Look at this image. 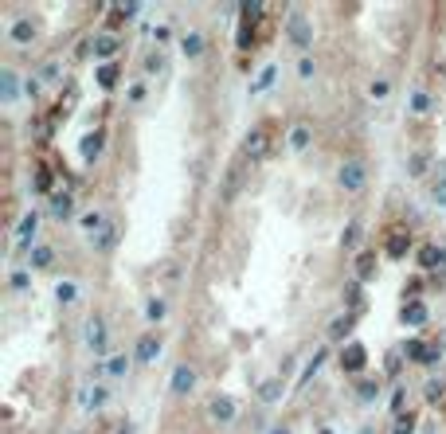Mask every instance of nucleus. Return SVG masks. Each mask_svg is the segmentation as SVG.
<instances>
[{"instance_id": "30", "label": "nucleus", "mask_w": 446, "mask_h": 434, "mask_svg": "<svg viewBox=\"0 0 446 434\" xmlns=\"http://www.w3.org/2000/svg\"><path fill=\"white\" fill-rule=\"evenodd\" d=\"M423 395H427V403H438V399L446 395L443 380H427V387H423Z\"/></svg>"}, {"instance_id": "18", "label": "nucleus", "mask_w": 446, "mask_h": 434, "mask_svg": "<svg viewBox=\"0 0 446 434\" xmlns=\"http://www.w3.org/2000/svg\"><path fill=\"white\" fill-rule=\"evenodd\" d=\"M181 51L188 55V59L204 55V36H200V32H184V36H181Z\"/></svg>"}, {"instance_id": "9", "label": "nucleus", "mask_w": 446, "mask_h": 434, "mask_svg": "<svg viewBox=\"0 0 446 434\" xmlns=\"http://www.w3.org/2000/svg\"><path fill=\"white\" fill-rule=\"evenodd\" d=\"M243 169H247L243 161L227 169V180H223V192H219V196H223V204H231V200L239 196V188H243Z\"/></svg>"}, {"instance_id": "6", "label": "nucleus", "mask_w": 446, "mask_h": 434, "mask_svg": "<svg viewBox=\"0 0 446 434\" xmlns=\"http://www.w3.org/2000/svg\"><path fill=\"white\" fill-rule=\"evenodd\" d=\"M207 415H212V422H219V426H231L235 422V399H227V395H216L212 403H207Z\"/></svg>"}, {"instance_id": "43", "label": "nucleus", "mask_w": 446, "mask_h": 434, "mask_svg": "<svg viewBox=\"0 0 446 434\" xmlns=\"http://www.w3.org/2000/svg\"><path fill=\"white\" fill-rule=\"evenodd\" d=\"M431 200H434V204H446V176L431 188Z\"/></svg>"}, {"instance_id": "13", "label": "nucleus", "mask_w": 446, "mask_h": 434, "mask_svg": "<svg viewBox=\"0 0 446 434\" xmlns=\"http://www.w3.org/2000/svg\"><path fill=\"white\" fill-rule=\"evenodd\" d=\"M161 356V340L157 337H141L137 340V352H133V360L137 364H153Z\"/></svg>"}, {"instance_id": "3", "label": "nucleus", "mask_w": 446, "mask_h": 434, "mask_svg": "<svg viewBox=\"0 0 446 434\" xmlns=\"http://www.w3.org/2000/svg\"><path fill=\"white\" fill-rule=\"evenodd\" d=\"M407 251H411V231L403 227V223H392V227L384 231V254L387 258H403Z\"/></svg>"}, {"instance_id": "47", "label": "nucleus", "mask_w": 446, "mask_h": 434, "mask_svg": "<svg viewBox=\"0 0 446 434\" xmlns=\"http://www.w3.org/2000/svg\"><path fill=\"white\" fill-rule=\"evenodd\" d=\"M403 399H407V387H399L396 399H392V411H396V415H403Z\"/></svg>"}, {"instance_id": "37", "label": "nucleus", "mask_w": 446, "mask_h": 434, "mask_svg": "<svg viewBox=\"0 0 446 434\" xmlns=\"http://www.w3.org/2000/svg\"><path fill=\"white\" fill-rule=\"evenodd\" d=\"M274 74H278V67H266V71H263V74H259V83H254V86H251V90H254V94H263L266 86L274 83Z\"/></svg>"}, {"instance_id": "5", "label": "nucleus", "mask_w": 446, "mask_h": 434, "mask_svg": "<svg viewBox=\"0 0 446 434\" xmlns=\"http://www.w3.org/2000/svg\"><path fill=\"white\" fill-rule=\"evenodd\" d=\"M341 368H345V372H364V368H368V349H364V344H356V340H352V344H345V349H341Z\"/></svg>"}, {"instance_id": "21", "label": "nucleus", "mask_w": 446, "mask_h": 434, "mask_svg": "<svg viewBox=\"0 0 446 434\" xmlns=\"http://www.w3.org/2000/svg\"><path fill=\"white\" fill-rule=\"evenodd\" d=\"M352 325H356V313H345V317H337V321L329 325V337H333V340H345V333H352Z\"/></svg>"}, {"instance_id": "34", "label": "nucleus", "mask_w": 446, "mask_h": 434, "mask_svg": "<svg viewBox=\"0 0 446 434\" xmlns=\"http://www.w3.org/2000/svg\"><path fill=\"white\" fill-rule=\"evenodd\" d=\"M55 298H59L63 305H67V302H74V298H79V289H74V282H59V286H55Z\"/></svg>"}, {"instance_id": "39", "label": "nucleus", "mask_w": 446, "mask_h": 434, "mask_svg": "<svg viewBox=\"0 0 446 434\" xmlns=\"http://www.w3.org/2000/svg\"><path fill=\"white\" fill-rule=\"evenodd\" d=\"M321 364H325V349H317V352H314V360L305 364V375H302V384H305V380H310V375L317 372V368H321ZM302 384H298V387H302Z\"/></svg>"}, {"instance_id": "17", "label": "nucleus", "mask_w": 446, "mask_h": 434, "mask_svg": "<svg viewBox=\"0 0 446 434\" xmlns=\"http://www.w3.org/2000/svg\"><path fill=\"white\" fill-rule=\"evenodd\" d=\"M376 278V251H361L356 258V282H372Z\"/></svg>"}, {"instance_id": "31", "label": "nucleus", "mask_w": 446, "mask_h": 434, "mask_svg": "<svg viewBox=\"0 0 446 434\" xmlns=\"http://www.w3.org/2000/svg\"><path fill=\"white\" fill-rule=\"evenodd\" d=\"M376 391H380V380H361V384H356V395H361L364 403L376 399Z\"/></svg>"}, {"instance_id": "1", "label": "nucleus", "mask_w": 446, "mask_h": 434, "mask_svg": "<svg viewBox=\"0 0 446 434\" xmlns=\"http://www.w3.org/2000/svg\"><path fill=\"white\" fill-rule=\"evenodd\" d=\"M243 161H263L270 157V149H274V125L270 121H259V125H251V130L243 133Z\"/></svg>"}, {"instance_id": "16", "label": "nucleus", "mask_w": 446, "mask_h": 434, "mask_svg": "<svg viewBox=\"0 0 446 434\" xmlns=\"http://www.w3.org/2000/svg\"><path fill=\"white\" fill-rule=\"evenodd\" d=\"M310 137H314V130H310L305 121H298V125L290 130V149H294V153H305V149H310Z\"/></svg>"}, {"instance_id": "22", "label": "nucleus", "mask_w": 446, "mask_h": 434, "mask_svg": "<svg viewBox=\"0 0 446 434\" xmlns=\"http://www.w3.org/2000/svg\"><path fill=\"white\" fill-rule=\"evenodd\" d=\"M94 55H102V59H110V55H118V36H94Z\"/></svg>"}, {"instance_id": "25", "label": "nucleus", "mask_w": 446, "mask_h": 434, "mask_svg": "<svg viewBox=\"0 0 446 434\" xmlns=\"http://www.w3.org/2000/svg\"><path fill=\"white\" fill-rule=\"evenodd\" d=\"M106 227H110V223H106V216H102V211H90V216H83V231H86V235H102Z\"/></svg>"}, {"instance_id": "29", "label": "nucleus", "mask_w": 446, "mask_h": 434, "mask_svg": "<svg viewBox=\"0 0 446 434\" xmlns=\"http://www.w3.org/2000/svg\"><path fill=\"white\" fill-rule=\"evenodd\" d=\"M32 188H36V192H51V169H48V165H39V169H36Z\"/></svg>"}, {"instance_id": "40", "label": "nucleus", "mask_w": 446, "mask_h": 434, "mask_svg": "<svg viewBox=\"0 0 446 434\" xmlns=\"http://www.w3.org/2000/svg\"><path fill=\"white\" fill-rule=\"evenodd\" d=\"M345 298L352 302V309H361V302H364V298H361V282H349V289H345Z\"/></svg>"}, {"instance_id": "14", "label": "nucleus", "mask_w": 446, "mask_h": 434, "mask_svg": "<svg viewBox=\"0 0 446 434\" xmlns=\"http://www.w3.org/2000/svg\"><path fill=\"white\" fill-rule=\"evenodd\" d=\"M36 20H28V16H20V20H16L12 24V43H32V39H36Z\"/></svg>"}, {"instance_id": "48", "label": "nucleus", "mask_w": 446, "mask_h": 434, "mask_svg": "<svg viewBox=\"0 0 446 434\" xmlns=\"http://www.w3.org/2000/svg\"><path fill=\"white\" fill-rule=\"evenodd\" d=\"M298 74H302V79H310V74H314V59H310V55H302V63H298Z\"/></svg>"}, {"instance_id": "52", "label": "nucleus", "mask_w": 446, "mask_h": 434, "mask_svg": "<svg viewBox=\"0 0 446 434\" xmlns=\"http://www.w3.org/2000/svg\"><path fill=\"white\" fill-rule=\"evenodd\" d=\"M361 434H372V431H361Z\"/></svg>"}, {"instance_id": "8", "label": "nucleus", "mask_w": 446, "mask_h": 434, "mask_svg": "<svg viewBox=\"0 0 446 434\" xmlns=\"http://www.w3.org/2000/svg\"><path fill=\"white\" fill-rule=\"evenodd\" d=\"M36 227H39V216H36V211H28V216L16 223V251H28V247H32V239H36Z\"/></svg>"}, {"instance_id": "42", "label": "nucleus", "mask_w": 446, "mask_h": 434, "mask_svg": "<svg viewBox=\"0 0 446 434\" xmlns=\"http://www.w3.org/2000/svg\"><path fill=\"white\" fill-rule=\"evenodd\" d=\"M356 235H361V223L352 219L349 227H345V235H341V239H345V247H352V242H356Z\"/></svg>"}, {"instance_id": "20", "label": "nucleus", "mask_w": 446, "mask_h": 434, "mask_svg": "<svg viewBox=\"0 0 446 434\" xmlns=\"http://www.w3.org/2000/svg\"><path fill=\"white\" fill-rule=\"evenodd\" d=\"M16 86H20V83H16V74L4 67V71H0V98H4V102H16V94H20Z\"/></svg>"}, {"instance_id": "36", "label": "nucleus", "mask_w": 446, "mask_h": 434, "mask_svg": "<svg viewBox=\"0 0 446 434\" xmlns=\"http://www.w3.org/2000/svg\"><path fill=\"white\" fill-rule=\"evenodd\" d=\"M165 313H169V309H165V302H161V298H153V302L145 305V317H149V321H161Z\"/></svg>"}, {"instance_id": "12", "label": "nucleus", "mask_w": 446, "mask_h": 434, "mask_svg": "<svg viewBox=\"0 0 446 434\" xmlns=\"http://www.w3.org/2000/svg\"><path fill=\"white\" fill-rule=\"evenodd\" d=\"M102 145H106V133H102V130L86 133V137H83V145H79V157H83V161H94L98 153H102Z\"/></svg>"}, {"instance_id": "44", "label": "nucleus", "mask_w": 446, "mask_h": 434, "mask_svg": "<svg viewBox=\"0 0 446 434\" xmlns=\"http://www.w3.org/2000/svg\"><path fill=\"white\" fill-rule=\"evenodd\" d=\"M130 102L137 106V102H145V83H133L130 86Z\"/></svg>"}, {"instance_id": "32", "label": "nucleus", "mask_w": 446, "mask_h": 434, "mask_svg": "<svg viewBox=\"0 0 446 434\" xmlns=\"http://www.w3.org/2000/svg\"><path fill=\"white\" fill-rule=\"evenodd\" d=\"M32 266H36V270L51 266V247H32Z\"/></svg>"}, {"instance_id": "50", "label": "nucleus", "mask_w": 446, "mask_h": 434, "mask_svg": "<svg viewBox=\"0 0 446 434\" xmlns=\"http://www.w3.org/2000/svg\"><path fill=\"white\" fill-rule=\"evenodd\" d=\"M12 286L16 289H28V274H24V270H16V274H12Z\"/></svg>"}, {"instance_id": "4", "label": "nucleus", "mask_w": 446, "mask_h": 434, "mask_svg": "<svg viewBox=\"0 0 446 434\" xmlns=\"http://www.w3.org/2000/svg\"><path fill=\"white\" fill-rule=\"evenodd\" d=\"M286 36H290V43H294V48H298V51H310V48H314V32H310V24H305V16L298 12V8L290 12Z\"/></svg>"}, {"instance_id": "11", "label": "nucleus", "mask_w": 446, "mask_h": 434, "mask_svg": "<svg viewBox=\"0 0 446 434\" xmlns=\"http://www.w3.org/2000/svg\"><path fill=\"white\" fill-rule=\"evenodd\" d=\"M86 344L94 352L106 349V321H102V317H90V321H86Z\"/></svg>"}, {"instance_id": "26", "label": "nucleus", "mask_w": 446, "mask_h": 434, "mask_svg": "<svg viewBox=\"0 0 446 434\" xmlns=\"http://www.w3.org/2000/svg\"><path fill=\"white\" fill-rule=\"evenodd\" d=\"M259 399H263V403H278V399H282V380H266V384H259Z\"/></svg>"}, {"instance_id": "19", "label": "nucleus", "mask_w": 446, "mask_h": 434, "mask_svg": "<svg viewBox=\"0 0 446 434\" xmlns=\"http://www.w3.org/2000/svg\"><path fill=\"white\" fill-rule=\"evenodd\" d=\"M71 211H74L71 192H55V196H51V216H55V219H67Z\"/></svg>"}, {"instance_id": "27", "label": "nucleus", "mask_w": 446, "mask_h": 434, "mask_svg": "<svg viewBox=\"0 0 446 434\" xmlns=\"http://www.w3.org/2000/svg\"><path fill=\"white\" fill-rule=\"evenodd\" d=\"M94 247H98V251H114V247H118V227L110 223L102 235H94Z\"/></svg>"}, {"instance_id": "7", "label": "nucleus", "mask_w": 446, "mask_h": 434, "mask_svg": "<svg viewBox=\"0 0 446 434\" xmlns=\"http://www.w3.org/2000/svg\"><path fill=\"white\" fill-rule=\"evenodd\" d=\"M169 387H172V395H176V399H184L196 387V372L188 368V364H176V368H172V384Z\"/></svg>"}, {"instance_id": "35", "label": "nucleus", "mask_w": 446, "mask_h": 434, "mask_svg": "<svg viewBox=\"0 0 446 434\" xmlns=\"http://www.w3.org/2000/svg\"><path fill=\"white\" fill-rule=\"evenodd\" d=\"M368 94H372V98H376V102H384V98H387V94H392V83H387V79H376V83H372V86H368Z\"/></svg>"}, {"instance_id": "2", "label": "nucleus", "mask_w": 446, "mask_h": 434, "mask_svg": "<svg viewBox=\"0 0 446 434\" xmlns=\"http://www.w3.org/2000/svg\"><path fill=\"white\" fill-rule=\"evenodd\" d=\"M337 184L345 188V192H364V184H368V169H364V161H356V157L341 161Z\"/></svg>"}, {"instance_id": "24", "label": "nucleus", "mask_w": 446, "mask_h": 434, "mask_svg": "<svg viewBox=\"0 0 446 434\" xmlns=\"http://www.w3.org/2000/svg\"><path fill=\"white\" fill-rule=\"evenodd\" d=\"M114 83H118V63H102L98 67V86L102 90H114Z\"/></svg>"}, {"instance_id": "41", "label": "nucleus", "mask_w": 446, "mask_h": 434, "mask_svg": "<svg viewBox=\"0 0 446 434\" xmlns=\"http://www.w3.org/2000/svg\"><path fill=\"white\" fill-rule=\"evenodd\" d=\"M407 172H411V176H423V172H427V157H423V153H419V157H411Z\"/></svg>"}, {"instance_id": "28", "label": "nucleus", "mask_w": 446, "mask_h": 434, "mask_svg": "<svg viewBox=\"0 0 446 434\" xmlns=\"http://www.w3.org/2000/svg\"><path fill=\"white\" fill-rule=\"evenodd\" d=\"M403 352H407V360H415V364H427V356H431V349H427L423 340H411Z\"/></svg>"}, {"instance_id": "38", "label": "nucleus", "mask_w": 446, "mask_h": 434, "mask_svg": "<svg viewBox=\"0 0 446 434\" xmlns=\"http://www.w3.org/2000/svg\"><path fill=\"white\" fill-rule=\"evenodd\" d=\"M125 368H130V356H110V364H106L110 375H125Z\"/></svg>"}, {"instance_id": "23", "label": "nucleus", "mask_w": 446, "mask_h": 434, "mask_svg": "<svg viewBox=\"0 0 446 434\" xmlns=\"http://www.w3.org/2000/svg\"><path fill=\"white\" fill-rule=\"evenodd\" d=\"M106 399H110L106 387H86V391H83V407H86V411H98Z\"/></svg>"}, {"instance_id": "51", "label": "nucleus", "mask_w": 446, "mask_h": 434, "mask_svg": "<svg viewBox=\"0 0 446 434\" xmlns=\"http://www.w3.org/2000/svg\"><path fill=\"white\" fill-rule=\"evenodd\" d=\"M270 434H290V431H286V426H274V431H270Z\"/></svg>"}, {"instance_id": "33", "label": "nucleus", "mask_w": 446, "mask_h": 434, "mask_svg": "<svg viewBox=\"0 0 446 434\" xmlns=\"http://www.w3.org/2000/svg\"><path fill=\"white\" fill-rule=\"evenodd\" d=\"M411 110H415V114H427V110H431V94H427V90H415V94H411Z\"/></svg>"}, {"instance_id": "49", "label": "nucleus", "mask_w": 446, "mask_h": 434, "mask_svg": "<svg viewBox=\"0 0 446 434\" xmlns=\"http://www.w3.org/2000/svg\"><path fill=\"white\" fill-rule=\"evenodd\" d=\"M387 375H399V352H392V356H387Z\"/></svg>"}, {"instance_id": "15", "label": "nucleus", "mask_w": 446, "mask_h": 434, "mask_svg": "<svg viewBox=\"0 0 446 434\" xmlns=\"http://www.w3.org/2000/svg\"><path fill=\"white\" fill-rule=\"evenodd\" d=\"M399 317H403V325L419 329V325H427V305H423V302H407Z\"/></svg>"}, {"instance_id": "46", "label": "nucleus", "mask_w": 446, "mask_h": 434, "mask_svg": "<svg viewBox=\"0 0 446 434\" xmlns=\"http://www.w3.org/2000/svg\"><path fill=\"white\" fill-rule=\"evenodd\" d=\"M145 67H149V71H165V55H149V59H145Z\"/></svg>"}, {"instance_id": "10", "label": "nucleus", "mask_w": 446, "mask_h": 434, "mask_svg": "<svg viewBox=\"0 0 446 434\" xmlns=\"http://www.w3.org/2000/svg\"><path fill=\"white\" fill-rule=\"evenodd\" d=\"M419 266H423V270H434V266H438V270H446V247H443V251H438L434 242L419 247Z\"/></svg>"}, {"instance_id": "45", "label": "nucleus", "mask_w": 446, "mask_h": 434, "mask_svg": "<svg viewBox=\"0 0 446 434\" xmlns=\"http://www.w3.org/2000/svg\"><path fill=\"white\" fill-rule=\"evenodd\" d=\"M411 426H415V419H411V415H399V422H396V434H411Z\"/></svg>"}]
</instances>
